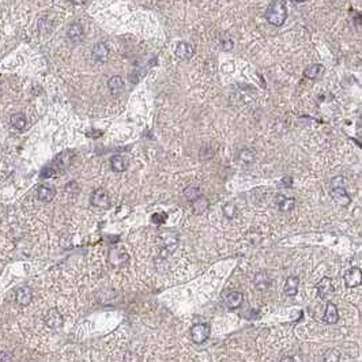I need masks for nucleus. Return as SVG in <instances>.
Masks as SVG:
<instances>
[{"instance_id": "obj_29", "label": "nucleus", "mask_w": 362, "mask_h": 362, "mask_svg": "<svg viewBox=\"0 0 362 362\" xmlns=\"http://www.w3.org/2000/svg\"><path fill=\"white\" fill-rule=\"evenodd\" d=\"M222 211H223V214H225L226 218L232 219V218H234V215H236V206L232 204V203H226V204L222 207Z\"/></svg>"}, {"instance_id": "obj_15", "label": "nucleus", "mask_w": 362, "mask_h": 362, "mask_svg": "<svg viewBox=\"0 0 362 362\" xmlns=\"http://www.w3.org/2000/svg\"><path fill=\"white\" fill-rule=\"evenodd\" d=\"M242 301H244V295H242V293H240V291H233V293L227 294L226 298H225L226 305L229 308H232V309L241 307Z\"/></svg>"}, {"instance_id": "obj_31", "label": "nucleus", "mask_w": 362, "mask_h": 362, "mask_svg": "<svg viewBox=\"0 0 362 362\" xmlns=\"http://www.w3.org/2000/svg\"><path fill=\"white\" fill-rule=\"evenodd\" d=\"M166 219L165 214H154L153 215V222L154 223H162Z\"/></svg>"}, {"instance_id": "obj_13", "label": "nucleus", "mask_w": 362, "mask_h": 362, "mask_svg": "<svg viewBox=\"0 0 362 362\" xmlns=\"http://www.w3.org/2000/svg\"><path fill=\"white\" fill-rule=\"evenodd\" d=\"M324 321L325 323H328V324H335L338 323V320H339V312H338V308L335 304H328L327 305V309H325V313H324Z\"/></svg>"}, {"instance_id": "obj_34", "label": "nucleus", "mask_w": 362, "mask_h": 362, "mask_svg": "<svg viewBox=\"0 0 362 362\" xmlns=\"http://www.w3.org/2000/svg\"><path fill=\"white\" fill-rule=\"evenodd\" d=\"M102 135V132H89L87 136H93V138H98V136Z\"/></svg>"}, {"instance_id": "obj_9", "label": "nucleus", "mask_w": 362, "mask_h": 362, "mask_svg": "<svg viewBox=\"0 0 362 362\" xmlns=\"http://www.w3.org/2000/svg\"><path fill=\"white\" fill-rule=\"evenodd\" d=\"M68 37L72 43H80L83 37H85V31H83V26L80 25L79 22H75L68 27Z\"/></svg>"}, {"instance_id": "obj_8", "label": "nucleus", "mask_w": 362, "mask_h": 362, "mask_svg": "<svg viewBox=\"0 0 362 362\" xmlns=\"http://www.w3.org/2000/svg\"><path fill=\"white\" fill-rule=\"evenodd\" d=\"M31 298H33V294H31L30 288L27 286H24V288H19L17 290V294H15V300L18 302L19 305L22 307H27L31 302Z\"/></svg>"}, {"instance_id": "obj_28", "label": "nucleus", "mask_w": 362, "mask_h": 362, "mask_svg": "<svg viewBox=\"0 0 362 362\" xmlns=\"http://www.w3.org/2000/svg\"><path fill=\"white\" fill-rule=\"evenodd\" d=\"M340 351L337 349H331V350H327L324 353V361L325 362H339L340 361Z\"/></svg>"}, {"instance_id": "obj_26", "label": "nucleus", "mask_w": 362, "mask_h": 362, "mask_svg": "<svg viewBox=\"0 0 362 362\" xmlns=\"http://www.w3.org/2000/svg\"><path fill=\"white\" fill-rule=\"evenodd\" d=\"M161 239L164 241V245H165L166 249H174L177 245V237L174 234H164V236H161Z\"/></svg>"}, {"instance_id": "obj_27", "label": "nucleus", "mask_w": 362, "mask_h": 362, "mask_svg": "<svg viewBox=\"0 0 362 362\" xmlns=\"http://www.w3.org/2000/svg\"><path fill=\"white\" fill-rule=\"evenodd\" d=\"M239 160L244 164H251L255 160V153L249 148H242L239 153Z\"/></svg>"}, {"instance_id": "obj_32", "label": "nucleus", "mask_w": 362, "mask_h": 362, "mask_svg": "<svg viewBox=\"0 0 362 362\" xmlns=\"http://www.w3.org/2000/svg\"><path fill=\"white\" fill-rule=\"evenodd\" d=\"M138 361V358L134 353H127V356H125V362H136Z\"/></svg>"}, {"instance_id": "obj_14", "label": "nucleus", "mask_w": 362, "mask_h": 362, "mask_svg": "<svg viewBox=\"0 0 362 362\" xmlns=\"http://www.w3.org/2000/svg\"><path fill=\"white\" fill-rule=\"evenodd\" d=\"M108 87H109L112 94H115V96L120 94L124 90V82L121 79V76L115 75V76L109 78V80H108Z\"/></svg>"}, {"instance_id": "obj_30", "label": "nucleus", "mask_w": 362, "mask_h": 362, "mask_svg": "<svg viewBox=\"0 0 362 362\" xmlns=\"http://www.w3.org/2000/svg\"><path fill=\"white\" fill-rule=\"evenodd\" d=\"M0 362H13V356L8 351H0Z\"/></svg>"}, {"instance_id": "obj_7", "label": "nucleus", "mask_w": 362, "mask_h": 362, "mask_svg": "<svg viewBox=\"0 0 362 362\" xmlns=\"http://www.w3.org/2000/svg\"><path fill=\"white\" fill-rule=\"evenodd\" d=\"M316 289H317V293H319L321 300H328L330 295L334 293V286H332L331 279H330L328 276H324V278L316 285Z\"/></svg>"}, {"instance_id": "obj_4", "label": "nucleus", "mask_w": 362, "mask_h": 362, "mask_svg": "<svg viewBox=\"0 0 362 362\" xmlns=\"http://www.w3.org/2000/svg\"><path fill=\"white\" fill-rule=\"evenodd\" d=\"M45 323L52 330H59V328H62L64 319H63L62 313L59 312L57 309H55V308H52L45 314Z\"/></svg>"}, {"instance_id": "obj_33", "label": "nucleus", "mask_w": 362, "mask_h": 362, "mask_svg": "<svg viewBox=\"0 0 362 362\" xmlns=\"http://www.w3.org/2000/svg\"><path fill=\"white\" fill-rule=\"evenodd\" d=\"M281 362H295V360L293 357H283L282 360H281Z\"/></svg>"}, {"instance_id": "obj_12", "label": "nucleus", "mask_w": 362, "mask_h": 362, "mask_svg": "<svg viewBox=\"0 0 362 362\" xmlns=\"http://www.w3.org/2000/svg\"><path fill=\"white\" fill-rule=\"evenodd\" d=\"M332 197H334V200H335L338 204H340V206H347V204H350V202H351L349 193L346 192V190H344L343 187H337V188H334V190H332Z\"/></svg>"}, {"instance_id": "obj_6", "label": "nucleus", "mask_w": 362, "mask_h": 362, "mask_svg": "<svg viewBox=\"0 0 362 362\" xmlns=\"http://www.w3.org/2000/svg\"><path fill=\"white\" fill-rule=\"evenodd\" d=\"M191 337L195 343H203L210 337V328L207 324H196L191 330Z\"/></svg>"}, {"instance_id": "obj_21", "label": "nucleus", "mask_w": 362, "mask_h": 362, "mask_svg": "<svg viewBox=\"0 0 362 362\" xmlns=\"http://www.w3.org/2000/svg\"><path fill=\"white\" fill-rule=\"evenodd\" d=\"M255 286L258 290H265V289H268L270 286V278L267 274H264V272H259L258 275L255 276Z\"/></svg>"}, {"instance_id": "obj_16", "label": "nucleus", "mask_w": 362, "mask_h": 362, "mask_svg": "<svg viewBox=\"0 0 362 362\" xmlns=\"http://www.w3.org/2000/svg\"><path fill=\"white\" fill-rule=\"evenodd\" d=\"M193 55V47L188 43H180L176 48V56L180 59H190Z\"/></svg>"}, {"instance_id": "obj_5", "label": "nucleus", "mask_w": 362, "mask_h": 362, "mask_svg": "<svg viewBox=\"0 0 362 362\" xmlns=\"http://www.w3.org/2000/svg\"><path fill=\"white\" fill-rule=\"evenodd\" d=\"M344 283L347 288H357L360 286L362 282V272L358 267H353L344 272Z\"/></svg>"}, {"instance_id": "obj_24", "label": "nucleus", "mask_w": 362, "mask_h": 362, "mask_svg": "<svg viewBox=\"0 0 362 362\" xmlns=\"http://www.w3.org/2000/svg\"><path fill=\"white\" fill-rule=\"evenodd\" d=\"M207 207H209V200L204 196L197 197L196 200L193 202V210H195L196 214H203L207 210Z\"/></svg>"}, {"instance_id": "obj_35", "label": "nucleus", "mask_w": 362, "mask_h": 362, "mask_svg": "<svg viewBox=\"0 0 362 362\" xmlns=\"http://www.w3.org/2000/svg\"><path fill=\"white\" fill-rule=\"evenodd\" d=\"M71 3H74V4H83L86 0H70Z\"/></svg>"}, {"instance_id": "obj_20", "label": "nucleus", "mask_w": 362, "mask_h": 362, "mask_svg": "<svg viewBox=\"0 0 362 362\" xmlns=\"http://www.w3.org/2000/svg\"><path fill=\"white\" fill-rule=\"evenodd\" d=\"M324 72V67L321 64H312L305 70V76L309 79H317Z\"/></svg>"}, {"instance_id": "obj_1", "label": "nucleus", "mask_w": 362, "mask_h": 362, "mask_svg": "<svg viewBox=\"0 0 362 362\" xmlns=\"http://www.w3.org/2000/svg\"><path fill=\"white\" fill-rule=\"evenodd\" d=\"M288 18V6L285 0H272L267 10L265 19L274 26H282Z\"/></svg>"}, {"instance_id": "obj_11", "label": "nucleus", "mask_w": 362, "mask_h": 362, "mask_svg": "<svg viewBox=\"0 0 362 362\" xmlns=\"http://www.w3.org/2000/svg\"><path fill=\"white\" fill-rule=\"evenodd\" d=\"M109 55V49L105 43H97L93 47V56L97 62H106Z\"/></svg>"}, {"instance_id": "obj_2", "label": "nucleus", "mask_w": 362, "mask_h": 362, "mask_svg": "<svg viewBox=\"0 0 362 362\" xmlns=\"http://www.w3.org/2000/svg\"><path fill=\"white\" fill-rule=\"evenodd\" d=\"M92 204L94 207H98V209L108 210L111 207V197L108 195V192L102 188H98L93 192L92 195Z\"/></svg>"}, {"instance_id": "obj_10", "label": "nucleus", "mask_w": 362, "mask_h": 362, "mask_svg": "<svg viewBox=\"0 0 362 362\" xmlns=\"http://www.w3.org/2000/svg\"><path fill=\"white\" fill-rule=\"evenodd\" d=\"M298 286H300V278L298 276H289L285 282V294L289 297H294L298 293Z\"/></svg>"}, {"instance_id": "obj_18", "label": "nucleus", "mask_w": 362, "mask_h": 362, "mask_svg": "<svg viewBox=\"0 0 362 362\" xmlns=\"http://www.w3.org/2000/svg\"><path fill=\"white\" fill-rule=\"evenodd\" d=\"M37 197H38V200L48 203V202H50L53 197H55V191L52 190V188H49V187L41 185V187H38V190H37Z\"/></svg>"}, {"instance_id": "obj_23", "label": "nucleus", "mask_w": 362, "mask_h": 362, "mask_svg": "<svg viewBox=\"0 0 362 362\" xmlns=\"http://www.w3.org/2000/svg\"><path fill=\"white\" fill-rule=\"evenodd\" d=\"M71 160H72V153L71 151H66V153H62L56 158L55 164L64 169V168H67L71 164Z\"/></svg>"}, {"instance_id": "obj_19", "label": "nucleus", "mask_w": 362, "mask_h": 362, "mask_svg": "<svg viewBox=\"0 0 362 362\" xmlns=\"http://www.w3.org/2000/svg\"><path fill=\"white\" fill-rule=\"evenodd\" d=\"M111 166L115 172L121 173L127 169V161L123 155H115L111 158Z\"/></svg>"}, {"instance_id": "obj_3", "label": "nucleus", "mask_w": 362, "mask_h": 362, "mask_svg": "<svg viewBox=\"0 0 362 362\" xmlns=\"http://www.w3.org/2000/svg\"><path fill=\"white\" fill-rule=\"evenodd\" d=\"M128 260L129 256L124 246H115V248H112L111 252H109V262H111V264H113V265L120 267V265H124Z\"/></svg>"}, {"instance_id": "obj_36", "label": "nucleus", "mask_w": 362, "mask_h": 362, "mask_svg": "<svg viewBox=\"0 0 362 362\" xmlns=\"http://www.w3.org/2000/svg\"><path fill=\"white\" fill-rule=\"evenodd\" d=\"M291 1H297V3H301V1H305V0H291Z\"/></svg>"}, {"instance_id": "obj_25", "label": "nucleus", "mask_w": 362, "mask_h": 362, "mask_svg": "<svg viewBox=\"0 0 362 362\" xmlns=\"http://www.w3.org/2000/svg\"><path fill=\"white\" fill-rule=\"evenodd\" d=\"M184 196L190 200V202H195L197 197L202 196V191L197 187H188L184 190Z\"/></svg>"}, {"instance_id": "obj_17", "label": "nucleus", "mask_w": 362, "mask_h": 362, "mask_svg": "<svg viewBox=\"0 0 362 362\" xmlns=\"http://www.w3.org/2000/svg\"><path fill=\"white\" fill-rule=\"evenodd\" d=\"M276 204H278L279 210H282V211H290V210L294 209L295 200L293 197H286L283 196V195H279V196H276Z\"/></svg>"}, {"instance_id": "obj_22", "label": "nucleus", "mask_w": 362, "mask_h": 362, "mask_svg": "<svg viewBox=\"0 0 362 362\" xmlns=\"http://www.w3.org/2000/svg\"><path fill=\"white\" fill-rule=\"evenodd\" d=\"M11 124H13L14 128L19 129V131H22V129H25L26 127V117L24 113H15L11 116Z\"/></svg>"}]
</instances>
